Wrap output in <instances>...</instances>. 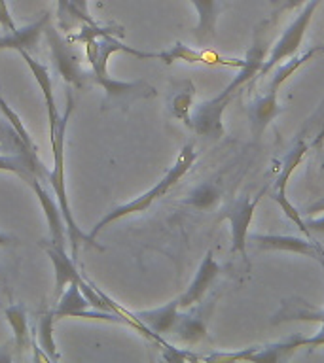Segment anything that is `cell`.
Masks as SVG:
<instances>
[{"mask_svg": "<svg viewBox=\"0 0 324 363\" xmlns=\"http://www.w3.org/2000/svg\"><path fill=\"white\" fill-rule=\"evenodd\" d=\"M85 45V55L90 61L91 72H90V84H95L102 87L104 91V101H102V110H110V108L118 106H129L133 101L139 99H150V96L158 95V91L153 89L152 85L136 79V82H122V79L112 78L108 74V59L114 53H129L139 59H153L152 51H142L129 48L119 42L118 36L114 34H104L101 38L90 40Z\"/></svg>", "mask_w": 324, "mask_h": 363, "instance_id": "obj_1", "label": "cell"}, {"mask_svg": "<svg viewBox=\"0 0 324 363\" xmlns=\"http://www.w3.org/2000/svg\"><path fill=\"white\" fill-rule=\"evenodd\" d=\"M267 45L260 38L254 40V44L250 45L244 62L239 74L233 78V82L227 85L226 89L222 91L220 95L210 99V101L199 102L198 106H193L192 112V129L199 136H207V138H220L224 135V125H222V116L224 110L232 102V99L237 95L241 87L249 84L250 79H256L260 72L261 65L267 57Z\"/></svg>", "mask_w": 324, "mask_h": 363, "instance_id": "obj_2", "label": "cell"}, {"mask_svg": "<svg viewBox=\"0 0 324 363\" xmlns=\"http://www.w3.org/2000/svg\"><path fill=\"white\" fill-rule=\"evenodd\" d=\"M74 110V99L72 91L67 93V110L59 119V127H57L55 136L51 138V155H53V167L48 170L45 174V180L50 182L51 191L55 193V199L59 206H61V212L65 216V221H67V231H68V244H70V255L76 259L78 255L80 244L85 242L93 246L90 240V235L82 231V227L76 223L74 220L72 210H70V203H68V193H67V174H65V144H67V125L68 119L72 116Z\"/></svg>", "mask_w": 324, "mask_h": 363, "instance_id": "obj_3", "label": "cell"}, {"mask_svg": "<svg viewBox=\"0 0 324 363\" xmlns=\"http://www.w3.org/2000/svg\"><path fill=\"white\" fill-rule=\"evenodd\" d=\"M195 157H198L195 147H193L192 144H186V146L180 150V153H178V157H176L175 164H173V167H171V169L165 172L163 178H161V180L156 184V186L150 187L146 193H142L141 197L133 199V201H129V203L119 204V206H116V208H112L110 212H107V214L102 216L101 220L95 223V227H93L90 233H87V235H90L91 244H93V248L102 250V246H99V244L95 242V238H97V235H99L102 229H107L110 223L122 220V218H127V216H131V214L144 212V210L150 208V206H152V204L156 203L158 199L165 197V195L169 193L171 187H175L176 184L180 182L182 176L188 174V170L192 169L193 163H195Z\"/></svg>", "mask_w": 324, "mask_h": 363, "instance_id": "obj_4", "label": "cell"}, {"mask_svg": "<svg viewBox=\"0 0 324 363\" xmlns=\"http://www.w3.org/2000/svg\"><path fill=\"white\" fill-rule=\"evenodd\" d=\"M323 0H309L298 16L294 17V21L290 23L286 30L281 34V38L273 44V48L267 53L266 61L261 65L260 72L256 78H261V76H267V74L271 72L273 68L284 62V59H290V57H294L298 51H300V45L303 42V36H306V30L311 25V19L315 16V11L320 6Z\"/></svg>", "mask_w": 324, "mask_h": 363, "instance_id": "obj_5", "label": "cell"}, {"mask_svg": "<svg viewBox=\"0 0 324 363\" xmlns=\"http://www.w3.org/2000/svg\"><path fill=\"white\" fill-rule=\"evenodd\" d=\"M44 34L48 45H50L53 65H55L57 72L61 74V78L78 89L84 87L85 84H90V72H85L82 68V55L72 45V40L65 38L57 28L50 27V25L45 27Z\"/></svg>", "mask_w": 324, "mask_h": 363, "instance_id": "obj_6", "label": "cell"}, {"mask_svg": "<svg viewBox=\"0 0 324 363\" xmlns=\"http://www.w3.org/2000/svg\"><path fill=\"white\" fill-rule=\"evenodd\" d=\"M261 195H264V191H260V195H256V197L243 195L237 201H233L230 208L224 212V220L230 223V231H232V252H239L244 257V261H249V257H247L249 227L252 223L256 206L260 203Z\"/></svg>", "mask_w": 324, "mask_h": 363, "instance_id": "obj_7", "label": "cell"}, {"mask_svg": "<svg viewBox=\"0 0 324 363\" xmlns=\"http://www.w3.org/2000/svg\"><path fill=\"white\" fill-rule=\"evenodd\" d=\"M33 187L34 195L38 199L42 212L48 221V229H50V240L48 242L61 246V248H68V231L67 221L61 212V206L57 203L55 193L51 195V191L45 186H42V182L38 180V176H33V180L28 182Z\"/></svg>", "mask_w": 324, "mask_h": 363, "instance_id": "obj_8", "label": "cell"}, {"mask_svg": "<svg viewBox=\"0 0 324 363\" xmlns=\"http://www.w3.org/2000/svg\"><path fill=\"white\" fill-rule=\"evenodd\" d=\"M249 242H252L258 250L266 252H290L306 257L317 259L320 257L323 246L315 242L313 238L292 237V235H260V233H249Z\"/></svg>", "mask_w": 324, "mask_h": 363, "instance_id": "obj_9", "label": "cell"}, {"mask_svg": "<svg viewBox=\"0 0 324 363\" xmlns=\"http://www.w3.org/2000/svg\"><path fill=\"white\" fill-rule=\"evenodd\" d=\"M178 311H180V303L178 299L169 301L167 305L152 308V311H141V312H125V316H129L131 320H135L136 323H141L142 328L146 329L148 333L152 335V339L163 345V340L159 339V335L171 333L175 331V325L178 322Z\"/></svg>", "mask_w": 324, "mask_h": 363, "instance_id": "obj_10", "label": "cell"}, {"mask_svg": "<svg viewBox=\"0 0 324 363\" xmlns=\"http://www.w3.org/2000/svg\"><path fill=\"white\" fill-rule=\"evenodd\" d=\"M19 55L23 57V61L27 62L28 70L33 74L34 82L38 84L42 95H44L45 102V112H48V125H50V140L55 136L57 127H59V119H61V113H59V108H57L55 93H53V79L50 76V70L45 65H42L40 61H36L28 51H19Z\"/></svg>", "mask_w": 324, "mask_h": 363, "instance_id": "obj_11", "label": "cell"}, {"mask_svg": "<svg viewBox=\"0 0 324 363\" xmlns=\"http://www.w3.org/2000/svg\"><path fill=\"white\" fill-rule=\"evenodd\" d=\"M50 13L44 11L38 19L28 23L25 27H17L4 36H0V51H34L38 45L45 27L50 25Z\"/></svg>", "mask_w": 324, "mask_h": 363, "instance_id": "obj_12", "label": "cell"}, {"mask_svg": "<svg viewBox=\"0 0 324 363\" xmlns=\"http://www.w3.org/2000/svg\"><path fill=\"white\" fill-rule=\"evenodd\" d=\"M222 267L215 261L212 250H209V252L205 254L203 261H201V265H199L192 284H190L186 291L178 297L180 308H190V306L198 305L199 301L205 297V294L209 291V288L212 286V282H215L216 277H218Z\"/></svg>", "mask_w": 324, "mask_h": 363, "instance_id": "obj_13", "label": "cell"}, {"mask_svg": "<svg viewBox=\"0 0 324 363\" xmlns=\"http://www.w3.org/2000/svg\"><path fill=\"white\" fill-rule=\"evenodd\" d=\"M284 108L279 104L277 91L267 89L264 95L256 96L254 101L247 104V116H249L250 133L256 140L260 138L273 119L283 112Z\"/></svg>", "mask_w": 324, "mask_h": 363, "instance_id": "obj_14", "label": "cell"}, {"mask_svg": "<svg viewBox=\"0 0 324 363\" xmlns=\"http://www.w3.org/2000/svg\"><path fill=\"white\" fill-rule=\"evenodd\" d=\"M44 250L48 257H50L51 265H53V272H55V297L59 299V295L67 289L68 284L80 282L82 280V272L76 267V261L67 248L55 246V244L45 242Z\"/></svg>", "mask_w": 324, "mask_h": 363, "instance_id": "obj_15", "label": "cell"}, {"mask_svg": "<svg viewBox=\"0 0 324 363\" xmlns=\"http://www.w3.org/2000/svg\"><path fill=\"white\" fill-rule=\"evenodd\" d=\"M158 59L165 62V65H173L175 61H186V62H205V65H224V67H243L244 59H224V57L210 55V53H203V51H195L192 48H188L182 42H176L171 50L161 51L158 53Z\"/></svg>", "mask_w": 324, "mask_h": 363, "instance_id": "obj_16", "label": "cell"}, {"mask_svg": "<svg viewBox=\"0 0 324 363\" xmlns=\"http://www.w3.org/2000/svg\"><path fill=\"white\" fill-rule=\"evenodd\" d=\"M198 11V25H195V38L199 44L215 38L216 21L220 11V0H190Z\"/></svg>", "mask_w": 324, "mask_h": 363, "instance_id": "obj_17", "label": "cell"}, {"mask_svg": "<svg viewBox=\"0 0 324 363\" xmlns=\"http://www.w3.org/2000/svg\"><path fill=\"white\" fill-rule=\"evenodd\" d=\"M307 153V144L303 140H298L294 147L290 150L283 159H281V169H279L277 180H275V191L271 193V199L277 203L281 199H286V184H288L290 176L296 170V167L301 163V159Z\"/></svg>", "mask_w": 324, "mask_h": 363, "instance_id": "obj_18", "label": "cell"}, {"mask_svg": "<svg viewBox=\"0 0 324 363\" xmlns=\"http://www.w3.org/2000/svg\"><path fill=\"white\" fill-rule=\"evenodd\" d=\"M40 164L34 155L28 153H16V155H0V172H11V174L19 176L23 180L31 182L33 176L48 174L45 169H38Z\"/></svg>", "mask_w": 324, "mask_h": 363, "instance_id": "obj_19", "label": "cell"}, {"mask_svg": "<svg viewBox=\"0 0 324 363\" xmlns=\"http://www.w3.org/2000/svg\"><path fill=\"white\" fill-rule=\"evenodd\" d=\"M93 308L91 303L85 299L82 294L78 282L68 284L67 289L59 295V305L55 308L57 320H65V318H78L82 312Z\"/></svg>", "mask_w": 324, "mask_h": 363, "instance_id": "obj_20", "label": "cell"}, {"mask_svg": "<svg viewBox=\"0 0 324 363\" xmlns=\"http://www.w3.org/2000/svg\"><path fill=\"white\" fill-rule=\"evenodd\" d=\"M320 265H323V271H324V248L320 252ZM318 322L320 323V329H324V311H309L306 305H301L296 308V305L288 303V301H284L283 308L275 314L273 318V323H281V322Z\"/></svg>", "mask_w": 324, "mask_h": 363, "instance_id": "obj_21", "label": "cell"}, {"mask_svg": "<svg viewBox=\"0 0 324 363\" xmlns=\"http://www.w3.org/2000/svg\"><path fill=\"white\" fill-rule=\"evenodd\" d=\"M57 322L55 311H50L42 314L38 320V328H36V333L33 335L36 342L40 345V348L48 354L51 362H59L61 359V354L57 350L55 337H53V325Z\"/></svg>", "mask_w": 324, "mask_h": 363, "instance_id": "obj_22", "label": "cell"}, {"mask_svg": "<svg viewBox=\"0 0 324 363\" xmlns=\"http://www.w3.org/2000/svg\"><path fill=\"white\" fill-rule=\"evenodd\" d=\"M6 322L10 323L11 331H14V342L19 350H25L31 342V335H28V316L27 308L23 305H11L4 311Z\"/></svg>", "mask_w": 324, "mask_h": 363, "instance_id": "obj_23", "label": "cell"}, {"mask_svg": "<svg viewBox=\"0 0 324 363\" xmlns=\"http://www.w3.org/2000/svg\"><path fill=\"white\" fill-rule=\"evenodd\" d=\"M176 337L186 342V345H198L207 337V323L198 314H184L178 316V322L175 325Z\"/></svg>", "mask_w": 324, "mask_h": 363, "instance_id": "obj_24", "label": "cell"}, {"mask_svg": "<svg viewBox=\"0 0 324 363\" xmlns=\"http://www.w3.org/2000/svg\"><path fill=\"white\" fill-rule=\"evenodd\" d=\"M193 95H195V87H193L192 82H186L182 85V89L173 96L171 101V113L175 116L176 119H180L182 123L192 129V113H190V108H192Z\"/></svg>", "mask_w": 324, "mask_h": 363, "instance_id": "obj_25", "label": "cell"}, {"mask_svg": "<svg viewBox=\"0 0 324 363\" xmlns=\"http://www.w3.org/2000/svg\"><path fill=\"white\" fill-rule=\"evenodd\" d=\"M218 201H220V189H218V186L212 184V182H203V184H199V186L188 195V199L184 203L198 210H210L215 208L216 204H218Z\"/></svg>", "mask_w": 324, "mask_h": 363, "instance_id": "obj_26", "label": "cell"}, {"mask_svg": "<svg viewBox=\"0 0 324 363\" xmlns=\"http://www.w3.org/2000/svg\"><path fill=\"white\" fill-rule=\"evenodd\" d=\"M315 55V50H309L307 53H303L301 57H290V61L286 62H281V65H277V67L273 68V78L271 82H269V85H267V89H273L277 91L281 85L288 79V76H292V74L298 70V68L303 65V62L307 61V59H311V57Z\"/></svg>", "mask_w": 324, "mask_h": 363, "instance_id": "obj_27", "label": "cell"}, {"mask_svg": "<svg viewBox=\"0 0 324 363\" xmlns=\"http://www.w3.org/2000/svg\"><path fill=\"white\" fill-rule=\"evenodd\" d=\"M104 34H114V36H124V28L122 27H99L97 23H82V30L80 34L72 36V42H82V44H87L90 40H97L104 36Z\"/></svg>", "mask_w": 324, "mask_h": 363, "instance_id": "obj_28", "label": "cell"}, {"mask_svg": "<svg viewBox=\"0 0 324 363\" xmlns=\"http://www.w3.org/2000/svg\"><path fill=\"white\" fill-rule=\"evenodd\" d=\"M0 110H2V113L6 116V119H8V121L14 125V130H16L17 135H19V138L23 140V146L27 147V150H31L33 153L36 152V146H34V142H33V138H31V135H28V130L25 129V125H23L21 118H19V116H17V113L14 112L10 106H8V102H6L2 96H0Z\"/></svg>", "mask_w": 324, "mask_h": 363, "instance_id": "obj_29", "label": "cell"}, {"mask_svg": "<svg viewBox=\"0 0 324 363\" xmlns=\"http://www.w3.org/2000/svg\"><path fill=\"white\" fill-rule=\"evenodd\" d=\"M57 4V17H59V27L63 30H70L74 25H78V23H84L82 21V17L74 11V8L70 6L68 0H55Z\"/></svg>", "mask_w": 324, "mask_h": 363, "instance_id": "obj_30", "label": "cell"}, {"mask_svg": "<svg viewBox=\"0 0 324 363\" xmlns=\"http://www.w3.org/2000/svg\"><path fill=\"white\" fill-rule=\"evenodd\" d=\"M309 0H271L273 6V16L271 21H275L279 16H283V13H288V11H296L303 8Z\"/></svg>", "mask_w": 324, "mask_h": 363, "instance_id": "obj_31", "label": "cell"}, {"mask_svg": "<svg viewBox=\"0 0 324 363\" xmlns=\"http://www.w3.org/2000/svg\"><path fill=\"white\" fill-rule=\"evenodd\" d=\"M0 27L4 28V30H16L17 25L14 23V17H11V11L8 8V2L6 0H0Z\"/></svg>", "mask_w": 324, "mask_h": 363, "instance_id": "obj_32", "label": "cell"}, {"mask_svg": "<svg viewBox=\"0 0 324 363\" xmlns=\"http://www.w3.org/2000/svg\"><path fill=\"white\" fill-rule=\"evenodd\" d=\"M68 2H70V6L74 8V11H76V13L82 17V21H84V23H95L93 19H91L90 10H87V0H68Z\"/></svg>", "mask_w": 324, "mask_h": 363, "instance_id": "obj_33", "label": "cell"}, {"mask_svg": "<svg viewBox=\"0 0 324 363\" xmlns=\"http://www.w3.org/2000/svg\"><path fill=\"white\" fill-rule=\"evenodd\" d=\"M318 212H324V197H320L318 201H315L313 204H309L306 208V214L307 216H313V214H318Z\"/></svg>", "mask_w": 324, "mask_h": 363, "instance_id": "obj_34", "label": "cell"}, {"mask_svg": "<svg viewBox=\"0 0 324 363\" xmlns=\"http://www.w3.org/2000/svg\"><path fill=\"white\" fill-rule=\"evenodd\" d=\"M14 242H16V238L0 231V246H10V244H14Z\"/></svg>", "mask_w": 324, "mask_h": 363, "instance_id": "obj_35", "label": "cell"}, {"mask_svg": "<svg viewBox=\"0 0 324 363\" xmlns=\"http://www.w3.org/2000/svg\"><path fill=\"white\" fill-rule=\"evenodd\" d=\"M315 53H324V45H317V48H313Z\"/></svg>", "mask_w": 324, "mask_h": 363, "instance_id": "obj_36", "label": "cell"}, {"mask_svg": "<svg viewBox=\"0 0 324 363\" xmlns=\"http://www.w3.org/2000/svg\"><path fill=\"white\" fill-rule=\"evenodd\" d=\"M323 174H324V161H323Z\"/></svg>", "mask_w": 324, "mask_h": 363, "instance_id": "obj_37", "label": "cell"}, {"mask_svg": "<svg viewBox=\"0 0 324 363\" xmlns=\"http://www.w3.org/2000/svg\"><path fill=\"white\" fill-rule=\"evenodd\" d=\"M0 278H2V271H0Z\"/></svg>", "mask_w": 324, "mask_h": 363, "instance_id": "obj_38", "label": "cell"}]
</instances>
